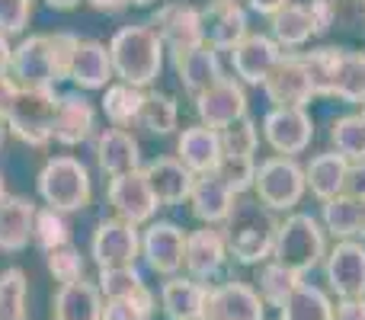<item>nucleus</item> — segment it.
<instances>
[{"instance_id":"nucleus-46","label":"nucleus","mask_w":365,"mask_h":320,"mask_svg":"<svg viewBox=\"0 0 365 320\" xmlns=\"http://www.w3.org/2000/svg\"><path fill=\"white\" fill-rule=\"evenodd\" d=\"M48 272L61 285L81 282V279H83V257H81V250H77V247H71V244L51 250L48 253Z\"/></svg>"},{"instance_id":"nucleus-22","label":"nucleus","mask_w":365,"mask_h":320,"mask_svg":"<svg viewBox=\"0 0 365 320\" xmlns=\"http://www.w3.org/2000/svg\"><path fill=\"white\" fill-rule=\"evenodd\" d=\"M93 151H96V163H100V170L109 180L141 170V145L125 128H106V132H100Z\"/></svg>"},{"instance_id":"nucleus-29","label":"nucleus","mask_w":365,"mask_h":320,"mask_svg":"<svg viewBox=\"0 0 365 320\" xmlns=\"http://www.w3.org/2000/svg\"><path fill=\"white\" fill-rule=\"evenodd\" d=\"M173 68H177L182 90H189L192 96H199L202 90H208L212 83H218L225 77L221 58L212 45H199V48L186 51V55H177L173 58Z\"/></svg>"},{"instance_id":"nucleus-23","label":"nucleus","mask_w":365,"mask_h":320,"mask_svg":"<svg viewBox=\"0 0 365 320\" xmlns=\"http://www.w3.org/2000/svg\"><path fill=\"white\" fill-rule=\"evenodd\" d=\"M113 77L115 71H113V58H109V45L93 42V38H81L74 61H71L68 81H74L83 90H106Z\"/></svg>"},{"instance_id":"nucleus-54","label":"nucleus","mask_w":365,"mask_h":320,"mask_svg":"<svg viewBox=\"0 0 365 320\" xmlns=\"http://www.w3.org/2000/svg\"><path fill=\"white\" fill-rule=\"evenodd\" d=\"M45 4L55 6V10H74V6L81 4V0H45Z\"/></svg>"},{"instance_id":"nucleus-57","label":"nucleus","mask_w":365,"mask_h":320,"mask_svg":"<svg viewBox=\"0 0 365 320\" xmlns=\"http://www.w3.org/2000/svg\"><path fill=\"white\" fill-rule=\"evenodd\" d=\"M4 195H6V189H4V173H0V202H4Z\"/></svg>"},{"instance_id":"nucleus-20","label":"nucleus","mask_w":365,"mask_h":320,"mask_svg":"<svg viewBox=\"0 0 365 320\" xmlns=\"http://www.w3.org/2000/svg\"><path fill=\"white\" fill-rule=\"evenodd\" d=\"M93 128H96L93 103H90L83 93H61L51 138L64 148H77V145H83V141L93 138Z\"/></svg>"},{"instance_id":"nucleus-7","label":"nucleus","mask_w":365,"mask_h":320,"mask_svg":"<svg viewBox=\"0 0 365 320\" xmlns=\"http://www.w3.org/2000/svg\"><path fill=\"white\" fill-rule=\"evenodd\" d=\"M257 202L266 205L269 212H295V205L304 199L308 192V182H304V167L295 158H272L257 163Z\"/></svg>"},{"instance_id":"nucleus-2","label":"nucleus","mask_w":365,"mask_h":320,"mask_svg":"<svg viewBox=\"0 0 365 320\" xmlns=\"http://www.w3.org/2000/svg\"><path fill=\"white\" fill-rule=\"evenodd\" d=\"M276 231H279L276 215L266 205H259L257 199H247V195H237L225 227H221L227 244V257H234L244 266L269 263L272 247H276Z\"/></svg>"},{"instance_id":"nucleus-36","label":"nucleus","mask_w":365,"mask_h":320,"mask_svg":"<svg viewBox=\"0 0 365 320\" xmlns=\"http://www.w3.org/2000/svg\"><path fill=\"white\" fill-rule=\"evenodd\" d=\"M141 103H145V93L132 83H109L106 93H103V115L113 122V128H125L138 122Z\"/></svg>"},{"instance_id":"nucleus-39","label":"nucleus","mask_w":365,"mask_h":320,"mask_svg":"<svg viewBox=\"0 0 365 320\" xmlns=\"http://www.w3.org/2000/svg\"><path fill=\"white\" fill-rule=\"evenodd\" d=\"M340 55H343V48H334V45L311 48V51H298V58H302L304 71H308V77H311L314 96H330V83H334Z\"/></svg>"},{"instance_id":"nucleus-5","label":"nucleus","mask_w":365,"mask_h":320,"mask_svg":"<svg viewBox=\"0 0 365 320\" xmlns=\"http://www.w3.org/2000/svg\"><path fill=\"white\" fill-rule=\"evenodd\" d=\"M58 100L61 93L55 90H38V87H16V96L6 106V132H13L23 145L42 148L51 141V128H55Z\"/></svg>"},{"instance_id":"nucleus-52","label":"nucleus","mask_w":365,"mask_h":320,"mask_svg":"<svg viewBox=\"0 0 365 320\" xmlns=\"http://www.w3.org/2000/svg\"><path fill=\"white\" fill-rule=\"evenodd\" d=\"M10 61H13V45H10V38L0 32V77H10Z\"/></svg>"},{"instance_id":"nucleus-1","label":"nucleus","mask_w":365,"mask_h":320,"mask_svg":"<svg viewBox=\"0 0 365 320\" xmlns=\"http://www.w3.org/2000/svg\"><path fill=\"white\" fill-rule=\"evenodd\" d=\"M81 38L74 32H38L13 48L10 77L16 87L55 90V83L68 81L74 51Z\"/></svg>"},{"instance_id":"nucleus-24","label":"nucleus","mask_w":365,"mask_h":320,"mask_svg":"<svg viewBox=\"0 0 365 320\" xmlns=\"http://www.w3.org/2000/svg\"><path fill=\"white\" fill-rule=\"evenodd\" d=\"M145 176H148V186H151L158 205H180V202H189L195 176L189 173L177 158L151 160L145 167Z\"/></svg>"},{"instance_id":"nucleus-31","label":"nucleus","mask_w":365,"mask_h":320,"mask_svg":"<svg viewBox=\"0 0 365 320\" xmlns=\"http://www.w3.org/2000/svg\"><path fill=\"white\" fill-rule=\"evenodd\" d=\"M269 29H272V42L282 51L308 45L311 38H314V23H311L308 4H295V0H292L285 10H279L276 16L269 19Z\"/></svg>"},{"instance_id":"nucleus-26","label":"nucleus","mask_w":365,"mask_h":320,"mask_svg":"<svg viewBox=\"0 0 365 320\" xmlns=\"http://www.w3.org/2000/svg\"><path fill=\"white\" fill-rule=\"evenodd\" d=\"M32 221H36V202L26 195H4L0 202V250H26L32 240Z\"/></svg>"},{"instance_id":"nucleus-4","label":"nucleus","mask_w":365,"mask_h":320,"mask_svg":"<svg viewBox=\"0 0 365 320\" xmlns=\"http://www.w3.org/2000/svg\"><path fill=\"white\" fill-rule=\"evenodd\" d=\"M327 257V231L324 224L308 212H292L285 221H279L276 247H272V259L289 266L292 272L304 276V272L317 269Z\"/></svg>"},{"instance_id":"nucleus-40","label":"nucleus","mask_w":365,"mask_h":320,"mask_svg":"<svg viewBox=\"0 0 365 320\" xmlns=\"http://www.w3.org/2000/svg\"><path fill=\"white\" fill-rule=\"evenodd\" d=\"M330 141H334V151L343 160L359 163L365 160V122L362 115H340L330 125Z\"/></svg>"},{"instance_id":"nucleus-34","label":"nucleus","mask_w":365,"mask_h":320,"mask_svg":"<svg viewBox=\"0 0 365 320\" xmlns=\"http://www.w3.org/2000/svg\"><path fill=\"white\" fill-rule=\"evenodd\" d=\"M330 96H336L340 103H362L365 106V51L343 48L334 83H330Z\"/></svg>"},{"instance_id":"nucleus-47","label":"nucleus","mask_w":365,"mask_h":320,"mask_svg":"<svg viewBox=\"0 0 365 320\" xmlns=\"http://www.w3.org/2000/svg\"><path fill=\"white\" fill-rule=\"evenodd\" d=\"M308 10H311V23H314V36H324V32H330L336 26L334 0H311Z\"/></svg>"},{"instance_id":"nucleus-56","label":"nucleus","mask_w":365,"mask_h":320,"mask_svg":"<svg viewBox=\"0 0 365 320\" xmlns=\"http://www.w3.org/2000/svg\"><path fill=\"white\" fill-rule=\"evenodd\" d=\"M132 6H151V4H158V0H128Z\"/></svg>"},{"instance_id":"nucleus-35","label":"nucleus","mask_w":365,"mask_h":320,"mask_svg":"<svg viewBox=\"0 0 365 320\" xmlns=\"http://www.w3.org/2000/svg\"><path fill=\"white\" fill-rule=\"evenodd\" d=\"M279 320H334V301L324 289L302 282L298 291L279 311Z\"/></svg>"},{"instance_id":"nucleus-55","label":"nucleus","mask_w":365,"mask_h":320,"mask_svg":"<svg viewBox=\"0 0 365 320\" xmlns=\"http://www.w3.org/2000/svg\"><path fill=\"white\" fill-rule=\"evenodd\" d=\"M4 138H6V122H4V115H0V148H4Z\"/></svg>"},{"instance_id":"nucleus-30","label":"nucleus","mask_w":365,"mask_h":320,"mask_svg":"<svg viewBox=\"0 0 365 320\" xmlns=\"http://www.w3.org/2000/svg\"><path fill=\"white\" fill-rule=\"evenodd\" d=\"M103 295L93 282L81 279V282L61 285L51 301V314L55 320H103Z\"/></svg>"},{"instance_id":"nucleus-44","label":"nucleus","mask_w":365,"mask_h":320,"mask_svg":"<svg viewBox=\"0 0 365 320\" xmlns=\"http://www.w3.org/2000/svg\"><path fill=\"white\" fill-rule=\"evenodd\" d=\"M154 317V295L151 289H138L132 298L122 301H106L103 308V320H151Z\"/></svg>"},{"instance_id":"nucleus-38","label":"nucleus","mask_w":365,"mask_h":320,"mask_svg":"<svg viewBox=\"0 0 365 320\" xmlns=\"http://www.w3.org/2000/svg\"><path fill=\"white\" fill-rule=\"evenodd\" d=\"M29 282L26 272L10 266L0 272V320H26L29 314Z\"/></svg>"},{"instance_id":"nucleus-3","label":"nucleus","mask_w":365,"mask_h":320,"mask_svg":"<svg viewBox=\"0 0 365 320\" xmlns=\"http://www.w3.org/2000/svg\"><path fill=\"white\" fill-rule=\"evenodd\" d=\"M164 42L154 32L151 23H132L122 26L109 42V58H113V71L122 83L145 90L164 71Z\"/></svg>"},{"instance_id":"nucleus-15","label":"nucleus","mask_w":365,"mask_h":320,"mask_svg":"<svg viewBox=\"0 0 365 320\" xmlns=\"http://www.w3.org/2000/svg\"><path fill=\"white\" fill-rule=\"evenodd\" d=\"M141 257L154 272L173 279L182 269V257H186V231L173 221H151L148 231L141 234Z\"/></svg>"},{"instance_id":"nucleus-19","label":"nucleus","mask_w":365,"mask_h":320,"mask_svg":"<svg viewBox=\"0 0 365 320\" xmlns=\"http://www.w3.org/2000/svg\"><path fill=\"white\" fill-rule=\"evenodd\" d=\"M285 51L272 42V36H263V32H250L237 48L231 51V68L237 74L240 83H250V87H263L266 77L272 74L279 61H282Z\"/></svg>"},{"instance_id":"nucleus-32","label":"nucleus","mask_w":365,"mask_h":320,"mask_svg":"<svg viewBox=\"0 0 365 320\" xmlns=\"http://www.w3.org/2000/svg\"><path fill=\"white\" fill-rule=\"evenodd\" d=\"M362 215H365V202L353 199V195H336V199L324 202V208H321L324 231L334 234L336 240H359Z\"/></svg>"},{"instance_id":"nucleus-21","label":"nucleus","mask_w":365,"mask_h":320,"mask_svg":"<svg viewBox=\"0 0 365 320\" xmlns=\"http://www.w3.org/2000/svg\"><path fill=\"white\" fill-rule=\"evenodd\" d=\"M221 138L215 128L205 125H189L182 128L180 141H177V160L189 170L192 176H208L218 170L221 163Z\"/></svg>"},{"instance_id":"nucleus-59","label":"nucleus","mask_w":365,"mask_h":320,"mask_svg":"<svg viewBox=\"0 0 365 320\" xmlns=\"http://www.w3.org/2000/svg\"><path fill=\"white\" fill-rule=\"evenodd\" d=\"M359 115H362V122H365V106H362V113H359Z\"/></svg>"},{"instance_id":"nucleus-27","label":"nucleus","mask_w":365,"mask_h":320,"mask_svg":"<svg viewBox=\"0 0 365 320\" xmlns=\"http://www.w3.org/2000/svg\"><path fill=\"white\" fill-rule=\"evenodd\" d=\"M208 301V285L195 282V279L173 276L160 289V308L170 320H202Z\"/></svg>"},{"instance_id":"nucleus-53","label":"nucleus","mask_w":365,"mask_h":320,"mask_svg":"<svg viewBox=\"0 0 365 320\" xmlns=\"http://www.w3.org/2000/svg\"><path fill=\"white\" fill-rule=\"evenodd\" d=\"M93 10H103V13H119L128 6V0H87Z\"/></svg>"},{"instance_id":"nucleus-18","label":"nucleus","mask_w":365,"mask_h":320,"mask_svg":"<svg viewBox=\"0 0 365 320\" xmlns=\"http://www.w3.org/2000/svg\"><path fill=\"white\" fill-rule=\"evenodd\" d=\"M202 29L205 45H212L215 51H234L250 36V19L237 0H212L202 10Z\"/></svg>"},{"instance_id":"nucleus-6","label":"nucleus","mask_w":365,"mask_h":320,"mask_svg":"<svg viewBox=\"0 0 365 320\" xmlns=\"http://www.w3.org/2000/svg\"><path fill=\"white\" fill-rule=\"evenodd\" d=\"M38 195L48 208L68 215L90 205V173L77 158H51L36 180Z\"/></svg>"},{"instance_id":"nucleus-49","label":"nucleus","mask_w":365,"mask_h":320,"mask_svg":"<svg viewBox=\"0 0 365 320\" xmlns=\"http://www.w3.org/2000/svg\"><path fill=\"white\" fill-rule=\"evenodd\" d=\"M353 199H365V160L349 163V176H346V192Z\"/></svg>"},{"instance_id":"nucleus-12","label":"nucleus","mask_w":365,"mask_h":320,"mask_svg":"<svg viewBox=\"0 0 365 320\" xmlns=\"http://www.w3.org/2000/svg\"><path fill=\"white\" fill-rule=\"evenodd\" d=\"M90 253H93L100 269H115V266H135V257L141 253V234L135 224L122 218L100 221L90 240Z\"/></svg>"},{"instance_id":"nucleus-9","label":"nucleus","mask_w":365,"mask_h":320,"mask_svg":"<svg viewBox=\"0 0 365 320\" xmlns=\"http://www.w3.org/2000/svg\"><path fill=\"white\" fill-rule=\"evenodd\" d=\"M154 32L160 36L164 48L170 51V58L186 55V51L205 45V29H202V10L192 4H164L151 19Z\"/></svg>"},{"instance_id":"nucleus-33","label":"nucleus","mask_w":365,"mask_h":320,"mask_svg":"<svg viewBox=\"0 0 365 320\" xmlns=\"http://www.w3.org/2000/svg\"><path fill=\"white\" fill-rule=\"evenodd\" d=\"M302 282H304V279L298 276V272H292L289 266H282V263H276V259H269V263L259 266L257 295L263 298L266 308H279V311H282L285 301L295 295Z\"/></svg>"},{"instance_id":"nucleus-8","label":"nucleus","mask_w":365,"mask_h":320,"mask_svg":"<svg viewBox=\"0 0 365 320\" xmlns=\"http://www.w3.org/2000/svg\"><path fill=\"white\" fill-rule=\"evenodd\" d=\"M324 282L340 301L365 298V244L362 240H336L324 257Z\"/></svg>"},{"instance_id":"nucleus-45","label":"nucleus","mask_w":365,"mask_h":320,"mask_svg":"<svg viewBox=\"0 0 365 320\" xmlns=\"http://www.w3.org/2000/svg\"><path fill=\"white\" fill-rule=\"evenodd\" d=\"M215 176H218L234 195H244L247 189H253V180H257V160L253 158H221Z\"/></svg>"},{"instance_id":"nucleus-10","label":"nucleus","mask_w":365,"mask_h":320,"mask_svg":"<svg viewBox=\"0 0 365 320\" xmlns=\"http://www.w3.org/2000/svg\"><path fill=\"white\" fill-rule=\"evenodd\" d=\"M263 141L279 158L304 154L314 141V119L308 109H269L263 115Z\"/></svg>"},{"instance_id":"nucleus-11","label":"nucleus","mask_w":365,"mask_h":320,"mask_svg":"<svg viewBox=\"0 0 365 320\" xmlns=\"http://www.w3.org/2000/svg\"><path fill=\"white\" fill-rule=\"evenodd\" d=\"M263 93L272 103V109H304L314 100V87H311V77L304 71L298 51H285L282 61L266 77Z\"/></svg>"},{"instance_id":"nucleus-16","label":"nucleus","mask_w":365,"mask_h":320,"mask_svg":"<svg viewBox=\"0 0 365 320\" xmlns=\"http://www.w3.org/2000/svg\"><path fill=\"white\" fill-rule=\"evenodd\" d=\"M227 263V244L221 227H199V231L186 234V257H182V266H186L189 279L208 285L212 289L215 279L221 276Z\"/></svg>"},{"instance_id":"nucleus-14","label":"nucleus","mask_w":365,"mask_h":320,"mask_svg":"<svg viewBox=\"0 0 365 320\" xmlns=\"http://www.w3.org/2000/svg\"><path fill=\"white\" fill-rule=\"evenodd\" d=\"M106 199L113 205L115 218L128 221V224H148L158 212V199H154L151 186H148V176L145 170H135V173H125V176H115L109 180L106 186Z\"/></svg>"},{"instance_id":"nucleus-42","label":"nucleus","mask_w":365,"mask_h":320,"mask_svg":"<svg viewBox=\"0 0 365 320\" xmlns=\"http://www.w3.org/2000/svg\"><path fill=\"white\" fill-rule=\"evenodd\" d=\"M218 138H221V154L225 158H253L259 148V128L250 115H244V119L231 122L227 128H221Z\"/></svg>"},{"instance_id":"nucleus-51","label":"nucleus","mask_w":365,"mask_h":320,"mask_svg":"<svg viewBox=\"0 0 365 320\" xmlns=\"http://www.w3.org/2000/svg\"><path fill=\"white\" fill-rule=\"evenodd\" d=\"M13 96H16V83H13V77H0V115H6V106L13 103Z\"/></svg>"},{"instance_id":"nucleus-58","label":"nucleus","mask_w":365,"mask_h":320,"mask_svg":"<svg viewBox=\"0 0 365 320\" xmlns=\"http://www.w3.org/2000/svg\"><path fill=\"white\" fill-rule=\"evenodd\" d=\"M356 4H359V6H362V10H365V0H356Z\"/></svg>"},{"instance_id":"nucleus-17","label":"nucleus","mask_w":365,"mask_h":320,"mask_svg":"<svg viewBox=\"0 0 365 320\" xmlns=\"http://www.w3.org/2000/svg\"><path fill=\"white\" fill-rule=\"evenodd\" d=\"M202 320H266V304L247 282H218L208 289Z\"/></svg>"},{"instance_id":"nucleus-41","label":"nucleus","mask_w":365,"mask_h":320,"mask_svg":"<svg viewBox=\"0 0 365 320\" xmlns=\"http://www.w3.org/2000/svg\"><path fill=\"white\" fill-rule=\"evenodd\" d=\"M32 244H36L38 250H45V253L71 244V227H68V221H64V215L55 212V208H48V205L36 208V221H32Z\"/></svg>"},{"instance_id":"nucleus-50","label":"nucleus","mask_w":365,"mask_h":320,"mask_svg":"<svg viewBox=\"0 0 365 320\" xmlns=\"http://www.w3.org/2000/svg\"><path fill=\"white\" fill-rule=\"evenodd\" d=\"M292 0H247V6H250L253 13H259V16H276L279 10H285Z\"/></svg>"},{"instance_id":"nucleus-25","label":"nucleus","mask_w":365,"mask_h":320,"mask_svg":"<svg viewBox=\"0 0 365 320\" xmlns=\"http://www.w3.org/2000/svg\"><path fill=\"white\" fill-rule=\"evenodd\" d=\"M234 202H237V195H234L215 173L195 176L192 192H189V205H192V215L205 227L225 224L227 215H231V208H234Z\"/></svg>"},{"instance_id":"nucleus-37","label":"nucleus","mask_w":365,"mask_h":320,"mask_svg":"<svg viewBox=\"0 0 365 320\" xmlns=\"http://www.w3.org/2000/svg\"><path fill=\"white\" fill-rule=\"evenodd\" d=\"M180 109L177 100L167 93H145V103H141V113L135 125L145 128L148 135H170L177 128Z\"/></svg>"},{"instance_id":"nucleus-13","label":"nucleus","mask_w":365,"mask_h":320,"mask_svg":"<svg viewBox=\"0 0 365 320\" xmlns=\"http://www.w3.org/2000/svg\"><path fill=\"white\" fill-rule=\"evenodd\" d=\"M195 115H199V125L205 128H227L231 122L244 119L247 115V93L244 83L234 81V77H221L218 83H212L208 90H202L195 96Z\"/></svg>"},{"instance_id":"nucleus-28","label":"nucleus","mask_w":365,"mask_h":320,"mask_svg":"<svg viewBox=\"0 0 365 320\" xmlns=\"http://www.w3.org/2000/svg\"><path fill=\"white\" fill-rule=\"evenodd\" d=\"M346 176H349V160H343L336 151L314 154L311 163L304 167V182H308L311 195L321 205L346 192Z\"/></svg>"},{"instance_id":"nucleus-43","label":"nucleus","mask_w":365,"mask_h":320,"mask_svg":"<svg viewBox=\"0 0 365 320\" xmlns=\"http://www.w3.org/2000/svg\"><path fill=\"white\" fill-rule=\"evenodd\" d=\"M96 289L106 301H122V298H132L138 289H145V279L135 266H115V269H100Z\"/></svg>"},{"instance_id":"nucleus-48","label":"nucleus","mask_w":365,"mask_h":320,"mask_svg":"<svg viewBox=\"0 0 365 320\" xmlns=\"http://www.w3.org/2000/svg\"><path fill=\"white\" fill-rule=\"evenodd\" d=\"M334 320H365V298L336 301L334 304Z\"/></svg>"}]
</instances>
